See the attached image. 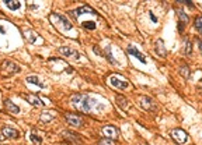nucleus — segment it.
I'll list each match as a JSON object with an SVG mask.
<instances>
[{"instance_id":"nucleus-8","label":"nucleus","mask_w":202,"mask_h":145,"mask_svg":"<svg viewBox=\"0 0 202 145\" xmlns=\"http://www.w3.org/2000/svg\"><path fill=\"white\" fill-rule=\"evenodd\" d=\"M110 84L112 85L114 88H116V89H126L128 88V81H125V80H121L118 78V77H111L110 78Z\"/></svg>"},{"instance_id":"nucleus-26","label":"nucleus","mask_w":202,"mask_h":145,"mask_svg":"<svg viewBox=\"0 0 202 145\" xmlns=\"http://www.w3.org/2000/svg\"><path fill=\"white\" fill-rule=\"evenodd\" d=\"M178 17H180L181 24H187V22H188V15L185 14L184 11H180V13H178Z\"/></svg>"},{"instance_id":"nucleus-21","label":"nucleus","mask_w":202,"mask_h":145,"mask_svg":"<svg viewBox=\"0 0 202 145\" xmlns=\"http://www.w3.org/2000/svg\"><path fill=\"white\" fill-rule=\"evenodd\" d=\"M63 137H65V138H67V139H72L74 144H82V142H80V138H79V137H77V135H73L72 133L63 131Z\"/></svg>"},{"instance_id":"nucleus-6","label":"nucleus","mask_w":202,"mask_h":145,"mask_svg":"<svg viewBox=\"0 0 202 145\" xmlns=\"http://www.w3.org/2000/svg\"><path fill=\"white\" fill-rule=\"evenodd\" d=\"M101 134H103V137H105L108 139H116L120 135V131L114 126H105L101 128Z\"/></svg>"},{"instance_id":"nucleus-19","label":"nucleus","mask_w":202,"mask_h":145,"mask_svg":"<svg viewBox=\"0 0 202 145\" xmlns=\"http://www.w3.org/2000/svg\"><path fill=\"white\" fill-rule=\"evenodd\" d=\"M53 119H55V115H53L52 112H44L42 115H41V121H44V123H49V121H52Z\"/></svg>"},{"instance_id":"nucleus-9","label":"nucleus","mask_w":202,"mask_h":145,"mask_svg":"<svg viewBox=\"0 0 202 145\" xmlns=\"http://www.w3.org/2000/svg\"><path fill=\"white\" fill-rule=\"evenodd\" d=\"M2 134L4 135V138H9V139H15L19 138V131L15 130L14 127H3V130H2Z\"/></svg>"},{"instance_id":"nucleus-31","label":"nucleus","mask_w":202,"mask_h":145,"mask_svg":"<svg viewBox=\"0 0 202 145\" xmlns=\"http://www.w3.org/2000/svg\"><path fill=\"white\" fill-rule=\"evenodd\" d=\"M0 33H6V29H4L2 25H0Z\"/></svg>"},{"instance_id":"nucleus-25","label":"nucleus","mask_w":202,"mask_h":145,"mask_svg":"<svg viewBox=\"0 0 202 145\" xmlns=\"http://www.w3.org/2000/svg\"><path fill=\"white\" fill-rule=\"evenodd\" d=\"M194 25H195V28L198 31H202V15H198V17L195 18V22H194Z\"/></svg>"},{"instance_id":"nucleus-16","label":"nucleus","mask_w":202,"mask_h":145,"mask_svg":"<svg viewBox=\"0 0 202 145\" xmlns=\"http://www.w3.org/2000/svg\"><path fill=\"white\" fill-rule=\"evenodd\" d=\"M4 106L7 108V110L9 112H11V113H14V115H17V113H20V108L15 103H13L10 99H6L4 100Z\"/></svg>"},{"instance_id":"nucleus-3","label":"nucleus","mask_w":202,"mask_h":145,"mask_svg":"<svg viewBox=\"0 0 202 145\" xmlns=\"http://www.w3.org/2000/svg\"><path fill=\"white\" fill-rule=\"evenodd\" d=\"M141 106H142V109H145L147 112H156L157 110L156 100L150 96H142L141 98Z\"/></svg>"},{"instance_id":"nucleus-13","label":"nucleus","mask_w":202,"mask_h":145,"mask_svg":"<svg viewBox=\"0 0 202 145\" xmlns=\"http://www.w3.org/2000/svg\"><path fill=\"white\" fill-rule=\"evenodd\" d=\"M128 53L131 54V56H133V57H136L138 60H141V63L146 64V57H145L143 54H142L136 48H133V46H129V48H128Z\"/></svg>"},{"instance_id":"nucleus-28","label":"nucleus","mask_w":202,"mask_h":145,"mask_svg":"<svg viewBox=\"0 0 202 145\" xmlns=\"http://www.w3.org/2000/svg\"><path fill=\"white\" fill-rule=\"evenodd\" d=\"M30 138H31V141L35 142V144H41V142H42V138H41V137H38L37 134H34V133L31 134Z\"/></svg>"},{"instance_id":"nucleus-4","label":"nucleus","mask_w":202,"mask_h":145,"mask_svg":"<svg viewBox=\"0 0 202 145\" xmlns=\"http://www.w3.org/2000/svg\"><path fill=\"white\" fill-rule=\"evenodd\" d=\"M0 71L4 72V74H14V72H20V67L13 61L4 60L0 64Z\"/></svg>"},{"instance_id":"nucleus-5","label":"nucleus","mask_w":202,"mask_h":145,"mask_svg":"<svg viewBox=\"0 0 202 145\" xmlns=\"http://www.w3.org/2000/svg\"><path fill=\"white\" fill-rule=\"evenodd\" d=\"M58 52L62 54V56H65V57H67V59H74V60H79V59L82 57L79 52H76L74 49H72V48H67V46H61V48L58 49Z\"/></svg>"},{"instance_id":"nucleus-2","label":"nucleus","mask_w":202,"mask_h":145,"mask_svg":"<svg viewBox=\"0 0 202 145\" xmlns=\"http://www.w3.org/2000/svg\"><path fill=\"white\" fill-rule=\"evenodd\" d=\"M49 20H51V22H52L59 31H70L72 28H73L72 22L69 21L66 17H63V15H61V14H56V13H52V14L49 15Z\"/></svg>"},{"instance_id":"nucleus-27","label":"nucleus","mask_w":202,"mask_h":145,"mask_svg":"<svg viewBox=\"0 0 202 145\" xmlns=\"http://www.w3.org/2000/svg\"><path fill=\"white\" fill-rule=\"evenodd\" d=\"M105 56H107V57H108V60H110L112 64H118V63H116V60H115V59L112 57V54L110 53V48H107V49H105Z\"/></svg>"},{"instance_id":"nucleus-18","label":"nucleus","mask_w":202,"mask_h":145,"mask_svg":"<svg viewBox=\"0 0 202 145\" xmlns=\"http://www.w3.org/2000/svg\"><path fill=\"white\" fill-rule=\"evenodd\" d=\"M115 99H116V103H118L122 109H128L129 108V102L126 100V98L122 96V95H115Z\"/></svg>"},{"instance_id":"nucleus-24","label":"nucleus","mask_w":202,"mask_h":145,"mask_svg":"<svg viewBox=\"0 0 202 145\" xmlns=\"http://www.w3.org/2000/svg\"><path fill=\"white\" fill-rule=\"evenodd\" d=\"M82 27L93 31V29H95V22L94 21H84V22H82Z\"/></svg>"},{"instance_id":"nucleus-15","label":"nucleus","mask_w":202,"mask_h":145,"mask_svg":"<svg viewBox=\"0 0 202 145\" xmlns=\"http://www.w3.org/2000/svg\"><path fill=\"white\" fill-rule=\"evenodd\" d=\"M25 81L28 82V84H32V85H37V87H40V88H45V85L42 84V82L40 81V78H38L37 76H35V74H34V76H27L25 77Z\"/></svg>"},{"instance_id":"nucleus-22","label":"nucleus","mask_w":202,"mask_h":145,"mask_svg":"<svg viewBox=\"0 0 202 145\" xmlns=\"http://www.w3.org/2000/svg\"><path fill=\"white\" fill-rule=\"evenodd\" d=\"M191 52H192V42L190 39H185V50H184V53L187 56H190Z\"/></svg>"},{"instance_id":"nucleus-10","label":"nucleus","mask_w":202,"mask_h":145,"mask_svg":"<svg viewBox=\"0 0 202 145\" xmlns=\"http://www.w3.org/2000/svg\"><path fill=\"white\" fill-rule=\"evenodd\" d=\"M24 99L27 100L28 103H31L32 106H35V108H44V105L45 103L42 102V100L40 99V98L37 96V95H30V94H25L24 95Z\"/></svg>"},{"instance_id":"nucleus-23","label":"nucleus","mask_w":202,"mask_h":145,"mask_svg":"<svg viewBox=\"0 0 202 145\" xmlns=\"http://www.w3.org/2000/svg\"><path fill=\"white\" fill-rule=\"evenodd\" d=\"M180 74L184 77V78H188V77H190V69H188V66H181L180 67Z\"/></svg>"},{"instance_id":"nucleus-11","label":"nucleus","mask_w":202,"mask_h":145,"mask_svg":"<svg viewBox=\"0 0 202 145\" xmlns=\"http://www.w3.org/2000/svg\"><path fill=\"white\" fill-rule=\"evenodd\" d=\"M23 38H24L28 43H34L38 39V35H37V32H34V29L25 28V29H23Z\"/></svg>"},{"instance_id":"nucleus-34","label":"nucleus","mask_w":202,"mask_h":145,"mask_svg":"<svg viewBox=\"0 0 202 145\" xmlns=\"http://www.w3.org/2000/svg\"><path fill=\"white\" fill-rule=\"evenodd\" d=\"M139 145H149V144H147V142H141Z\"/></svg>"},{"instance_id":"nucleus-33","label":"nucleus","mask_w":202,"mask_h":145,"mask_svg":"<svg viewBox=\"0 0 202 145\" xmlns=\"http://www.w3.org/2000/svg\"><path fill=\"white\" fill-rule=\"evenodd\" d=\"M3 138H4V135H3V134H0V141H2Z\"/></svg>"},{"instance_id":"nucleus-12","label":"nucleus","mask_w":202,"mask_h":145,"mask_svg":"<svg viewBox=\"0 0 202 145\" xmlns=\"http://www.w3.org/2000/svg\"><path fill=\"white\" fill-rule=\"evenodd\" d=\"M65 119H66V121L70 126H73V127H80V126H83V120H82V117H79V116H76V115H72V113H67L66 116H65Z\"/></svg>"},{"instance_id":"nucleus-17","label":"nucleus","mask_w":202,"mask_h":145,"mask_svg":"<svg viewBox=\"0 0 202 145\" xmlns=\"http://www.w3.org/2000/svg\"><path fill=\"white\" fill-rule=\"evenodd\" d=\"M156 53L162 57H166L167 53H166V48H164V43H163V39H157L156 42Z\"/></svg>"},{"instance_id":"nucleus-30","label":"nucleus","mask_w":202,"mask_h":145,"mask_svg":"<svg viewBox=\"0 0 202 145\" xmlns=\"http://www.w3.org/2000/svg\"><path fill=\"white\" fill-rule=\"evenodd\" d=\"M149 14H150V18H152V21H153V22H157V18H156V17H154V14H153V13L150 11V13H149Z\"/></svg>"},{"instance_id":"nucleus-14","label":"nucleus","mask_w":202,"mask_h":145,"mask_svg":"<svg viewBox=\"0 0 202 145\" xmlns=\"http://www.w3.org/2000/svg\"><path fill=\"white\" fill-rule=\"evenodd\" d=\"M73 14L77 15V17H80L82 14H97V13H95L94 9H91V7H89V6H82V7L74 10Z\"/></svg>"},{"instance_id":"nucleus-20","label":"nucleus","mask_w":202,"mask_h":145,"mask_svg":"<svg viewBox=\"0 0 202 145\" xmlns=\"http://www.w3.org/2000/svg\"><path fill=\"white\" fill-rule=\"evenodd\" d=\"M4 4H6L10 10H17V9H20V6H21V3H20V2H15V0H6Z\"/></svg>"},{"instance_id":"nucleus-7","label":"nucleus","mask_w":202,"mask_h":145,"mask_svg":"<svg viewBox=\"0 0 202 145\" xmlns=\"http://www.w3.org/2000/svg\"><path fill=\"white\" fill-rule=\"evenodd\" d=\"M171 137L178 144H185V142L188 141V134L184 130H181V128H174V130L171 131Z\"/></svg>"},{"instance_id":"nucleus-1","label":"nucleus","mask_w":202,"mask_h":145,"mask_svg":"<svg viewBox=\"0 0 202 145\" xmlns=\"http://www.w3.org/2000/svg\"><path fill=\"white\" fill-rule=\"evenodd\" d=\"M70 103L74 109L84 113H90L95 106H100L98 100L89 96V95H73L70 99Z\"/></svg>"},{"instance_id":"nucleus-29","label":"nucleus","mask_w":202,"mask_h":145,"mask_svg":"<svg viewBox=\"0 0 202 145\" xmlns=\"http://www.w3.org/2000/svg\"><path fill=\"white\" fill-rule=\"evenodd\" d=\"M100 145H114V141L112 139H108V138H104L100 141Z\"/></svg>"},{"instance_id":"nucleus-32","label":"nucleus","mask_w":202,"mask_h":145,"mask_svg":"<svg viewBox=\"0 0 202 145\" xmlns=\"http://www.w3.org/2000/svg\"><path fill=\"white\" fill-rule=\"evenodd\" d=\"M199 50H201V52H202V39H201V41H199Z\"/></svg>"}]
</instances>
